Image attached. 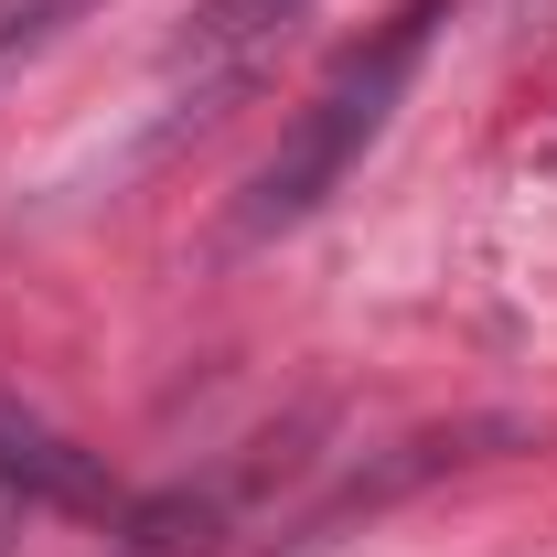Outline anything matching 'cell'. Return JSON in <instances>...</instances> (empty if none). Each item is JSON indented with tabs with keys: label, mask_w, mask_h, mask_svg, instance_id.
<instances>
[{
	"label": "cell",
	"mask_w": 557,
	"mask_h": 557,
	"mask_svg": "<svg viewBox=\"0 0 557 557\" xmlns=\"http://www.w3.org/2000/svg\"><path fill=\"white\" fill-rule=\"evenodd\" d=\"M440 11H450V0H408L397 22H375L344 65L322 75V97H311V108L289 119V139L258 161V183H247V205H236V236H289L300 214H322L333 194H344V172L386 139V119L408 108V86H418V65H429Z\"/></svg>",
	"instance_id": "obj_1"
},
{
	"label": "cell",
	"mask_w": 557,
	"mask_h": 557,
	"mask_svg": "<svg viewBox=\"0 0 557 557\" xmlns=\"http://www.w3.org/2000/svg\"><path fill=\"white\" fill-rule=\"evenodd\" d=\"M0 483L33 493V504H65V515H119L108 461H97V450H75L65 429H44L22 397H0Z\"/></svg>",
	"instance_id": "obj_2"
},
{
	"label": "cell",
	"mask_w": 557,
	"mask_h": 557,
	"mask_svg": "<svg viewBox=\"0 0 557 557\" xmlns=\"http://www.w3.org/2000/svg\"><path fill=\"white\" fill-rule=\"evenodd\" d=\"M300 11H311V0H205L194 33H183V65H194V75H236L258 44H278Z\"/></svg>",
	"instance_id": "obj_3"
},
{
	"label": "cell",
	"mask_w": 557,
	"mask_h": 557,
	"mask_svg": "<svg viewBox=\"0 0 557 557\" xmlns=\"http://www.w3.org/2000/svg\"><path fill=\"white\" fill-rule=\"evenodd\" d=\"M75 11H86V0H0V75L22 65V54H44Z\"/></svg>",
	"instance_id": "obj_4"
},
{
	"label": "cell",
	"mask_w": 557,
	"mask_h": 557,
	"mask_svg": "<svg viewBox=\"0 0 557 557\" xmlns=\"http://www.w3.org/2000/svg\"><path fill=\"white\" fill-rule=\"evenodd\" d=\"M525 22H557V0H525Z\"/></svg>",
	"instance_id": "obj_5"
}]
</instances>
